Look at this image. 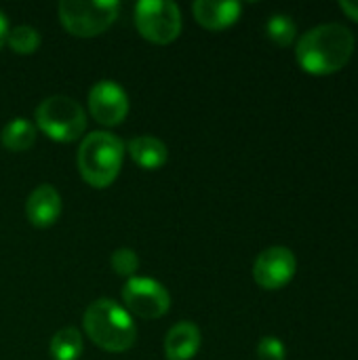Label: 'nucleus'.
Returning <instances> with one entry per match:
<instances>
[{
    "label": "nucleus",
    "mask_w": 358,
    "mask_h": 360,
    "mask_svg": "<svg viewBox=\"0 0 358 360\" xmlns=\"http://www.w3.org/2000/svg\"><path fill=\"white\" fill-rule=\"evenodd\" d=\"M354 53V34L344 23H321L300 36L295 59L312 76L340 72Z\"/></svg>",
    "instance_id": "obj_1"
},
{
    "label": "nucleus",
    "mask_w": 358,
    "mask_h": 360,
    "mask_svg": "<svg viewBox=\"0 0 358 360\" xmlns=\"http://www.w3.org/2000/svg\"><path fill=\"white\" fill-rule=\"evenodd\" d=\"M87 338L108 352H127L135 346L137 329L131 314L114 300L101 297L89 304L82 316Z\"/></svg>",
    "instance_id": "obj_2"
},
{
    "label": "nucleus",
    "mask_w": 358,
    "mask_h": 360,
    "mask_svg": "<svg viewBox=\"0 0 358 360\" xmlns=\"http://www.w3.org/2000/svg\"><path fill=\"white\" fill-rule=\"evenodd\" d=\"M124 158V143L108 131L89 133L78 150V171L93 188H108L116 181Z\"/></svg>",
    "instance_id": "obj_3"
},
{
    "label": "nucleus",
    "mask_w": 358,
    "mask_h": 360,
    "mask_svg": "<svg viewBox=\"0 0 358 360\" xmlns=\"http://www.w3.org/2000/svg\"><path fill=\"white\" fill-rule=\"evenodd\" d=\"M36 127L53 141L72 143L84 135L87 114L76 99L53 95L36 108Z\"/></svg>",
    "instance_id": "obj_4"
},
{
    "label": "nucleus",
    "mask_w": 358,
    "mask_h": 360,
    "mask_svg": "<svg viewBox=\"0 0 358 360\" xmlns=\"http://www.w3.org/2000/svg\"><path fill=\"white\" fill-rule=\"evenodd\" d=\"M116 0H63L59 2V19L63 27L78 38L103 34L118 17Z\"/></svg>",
    "instance_id": "obj_5"
},
{
    "label": "nucleus",
    "mask_w": 358,
    "mask_h": 360,
    "mask_svg": "<svg viewBox=\"0 0 358 360\" xmlns=\"http://www.w3.org/2000/svg\"><path fill=\"white\" fill-rule=\"evenodd\" d=\"M135 25L154 44H169L181 32V13L175 2L141 0L135 4Z\"/></svg>",
    "instance_id": "obj_6"
},
{
    "label": "nucleus",
    "mask_w": 358,
    "mask_h": 360,
    "mask_svg": "<svg viewBox=\"0 0 358 360\" xmlns=\"http://www.w3.org/2000/svg\"><path fill=\"white\" fill-rule=\"evenodd\" d=\"M124 308L139 319H160L171 308L169 291L154 278L133 276L122 289Z\"/></svg>",
    "instance_id": "obj_7"
},
{
    "label": "nucleus",
    "mask_w": 358,
    "mask_h": 360,
    "mask_svg": "<svg viewBox=\"0 0 358 360\" xmlns=\"http://www.w3.org/2000/svg\"><path fill=\"white\" fill-rule=\"evenodd\" d=\"M298 270L295 253L289 247H268L264 249L253 264V278L262 289L276 291L291 283Z\"/></svg>",
    "instance_id": "obj_8"
},
{
    "label": "nucleus",
    "mask_w": 358,
    "mask_h": 360,
    "mask_svg": "<svg viewBox=\"0 0 358 360\" xmlns=\"http://www.w3.org/2000/svg\"><path fill=\"white\" fill-rule=\"evenodd\" d=\"M89 112L103 127L120 124L129 114L127 91L114 80H99L89 91Z\"/></svg>",
    "instance_id": "obj_9"
},
{
    "label": "nucleus",
    "mask_w": 358,
    "mask_h": 360,
    "mask_svg": "<svg viewBox=\"0 0 358 360\" xmlns=\"http://www.w3.org/2000/svg\"><path fill=\"white\" fill-rule=\"evenodd\" d=\"M25 215H27L30 224L36 228L53 226L61 215L59 192L49 184H42L36 190H32V194L25 200Z\"/></svg>",
    "instance_id": "obj_10"
},
{
    "label": "nucleus",
    "mask_w": 358,
    "mask_h": 360,
    "mask_svg": "<svg viewBox=\"0 0 358 360\" xmlns=\"http://www.w3.org/2000/svg\"><path fill=\"white\" fill-rule=\"evenodd\" d=\"M194 17L196 21L207 27V30H226L232 23L238 21L243 4L234 2V0H226V2H217V0H196L194 2Z\"/></svg>",
    "instance_id": "obj_11"
},
{
    "label": "nucleus",
    "mask_w": 358,
    "mask_h": 360,
    "mask_svg": "<svg viewBox=\"0 0 358 360\" xmlns=\"http://www.w3.org/2000/svg\"><path fill=\"white\" fill-rule=\"evenodd\" d=\"M203 344L200 329L194 323L175 325L165 338V356L167 360H192Z\"/></svg>",
    "instance_id": "obj_12"
},
{
    "label": "nucleus",
    "mask_w": 358,
    "mask_h": 360,
    "mask_svg": "<svg viewBox=\"0 0 358 360\" xmlns=\"http://www.w3.org/2000/svg\"><path fill=\"white\" fill-rule=\"evenodd\" d=\"M127 152H129L131 160L146 171H156V169L165 167L169 160V148L165 146V141H160L158 137H152V135H139V137L131 139L127 146Z\"/></svg>",
    "instance_id": "obj_13"
},
{
    "label": "nucleus",
    "mask_w": 358,
    "mask_h": 360,
    "mask_svg": "<svg viewBox=\"0 0 358 360\" xmlns=\"http://www.w3.org/2000/svg\"><path fill=\"white\" fill-rule=\"evenodd\" d=\"M36 141V124L27 118H13L0 133V143L8 152H25Z\"/></svg>",
    "instance_id": "obj_14"
},
{
    "label": "nucleus",
    "mask_w": 358,
    "mask_h": 360,
    "mask_svg": "<svg viewBox=\"0 0 358 360\" xmlns=\"http://www.w3.org/2000/svg\"><path fill=\"white\" fill-rule=\"evenodd\" d=\"M82 348H84V342H82L80 331L74 327H65L53 335L49 352L53 360H78L82 354Z\"/></svg>",
    "instance_id": "obj_15"
},
{
    "label": "nucleus",
    "mask_w": 358,
    "mask_h": 360,
    "mask_svg": "<svg viewBox=\"0 0 358 360\" xmlns=\"http://www.w3.org/2000/svg\"><path fill=\"white\" fill-rule=\"evenodd\" d=\"M266 34H268V38L274 44L289 46V44H293V40L298 36V25H295V21H293L291 15H287V13H274L266 21Z\"/></svg>",
    "instance_id": "obj_16"
},
{
    "label": "nucleus",
    "mask_w": 358,
    "mask_h": 360,
    "mask_svg": "<svg viewBox=\"0 0 358 360\" xmlns=\"http://www.w3.org/2000/svg\"><path fill=\"white\" fill-rule=\"evenodd\" d=\"M6 44L17 55H32L40 46V34L32 25H17V27L8 30Z\"/></svg>",
    "instance_id": "obj_17"
},
{
    "label": "nucleus",
    "mask_w": 358,
    "mask_h": 360,
    "mask_svg": "<svg viewBox=\"0 0 358 360\" xmlns=\"http://www.w3.org/2000/svg\"><path fill=\"white\" fill-rule=\"evenodd\" d=\"M112 270L118 274V276H129L133 278L135 272L139 270V257L133 249H127V247H120L112 253Z\"/></svg>",
    "instance_id": "obj_18"
},
{
    "label": "nucleus",
    "mask_w": 358,
    "mask_h": 360,
    "mask_svg": "<svg viewBox=\"0 0 358 360\" xmlns=\"http://www.w3.org/2000/svg\"><path fill=\"white\" fill-rule=\"evenodd\" d=\"M257 359L260 360H285L287 359V350L285 344L274 338V335H266L260 340L257 344Z\"/></svg>",
    "instance_id": "obj_19"
},
{
    "label": "nucleus",
    "mask_w": 358,
    "mask_h": 360,
    "mask_svg": "<svg viewBox=\"0 0 358 360\" xmlns=\"http://www.w3.org/2000/svg\"><path fill=\"white\" fill-rule=\"evenodd\" d=\"M340 8L350 17V19H354L358 23V2L357 0H342L340 2Z\"/></svg>",
    "instance_id": "obj_20"
},
{
    "label": "nucleus",
    "mask_w": 358,
    "mask_h": 360,
    "mask_svg": "<svg viewBox=\"0 0 358 360\" xmlns=\"http://www.w3.org/2000/svg\"><path fill=\"white\" fill-rule=\"evenodd\" d=\"M6 36H8V21H6V15L0 11V49L6 42Z\"/></svg>",
    "instance_id": "obj_21"
}]
</instances>
